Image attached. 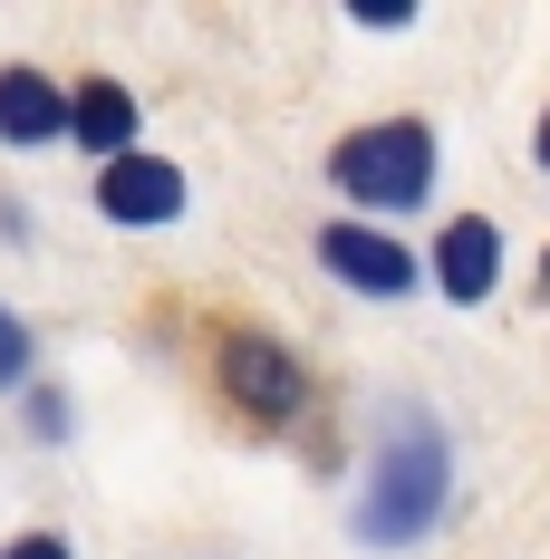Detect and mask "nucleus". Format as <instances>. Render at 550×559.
<instances>
[{
	"instance_id": "nucleus-4",
	"label": "nucleus",
	"mask_w": 550,
	"mask_h": 559,
	"mask_svg": "<svg viewBox=\"0 0 550 559\" xmlns=\"http://www.w3.org/2000/svg\"><path fill=\"white\" fill-rule=\"evenodd\" d=\"M319 261H329V280L358 289V299H406V289H416V251H406L396 231L358 223V213L319 231Z\"/></svg>"
},
{
	"instance_id": "nucleus-1",
	"label": "nucleus",
	"mask_w": 550,
	"mask_h": 559,
	"mask_svg": "<svg viewBox=\"0 0 550 559\" xmlns=\"http://www.w3.org/2000/svg\"><path fill=\"white\" fill-rule=\"evenodd\" d=\"M444 502H454V444H444V425L425 405H386V435H377L367 483H358L348 531H358L367 550H416L444 521Z\"/></svg>"
},
{
	"instance_id": "nucleus-8",
	"label": "nucleus",
	"mask_w": 550,
	"mask_h": 559,
	"mask_svg": "<svg viewBox=\"0 0 550 559\" xmlns=\"http://www.w3.org/2000/svg\"><path fill=\"white\" fill-rule=\"evenodd\" d=\"M68 145H78V155H97V165L136 155V97H126L116 78H78V116H68Z\"/></svg>"
},
{
	"instance_id": "nucleus-5",
	"label": "nucleus",
	"mask_w": 550,
	"mask_h": 559,
	"mask_svg": "<svg viewBox=\"0 0 550 559\" xmlns=\"http://www.w3.org/2000/svg\"><path fill=\"white\" fill-rule=\"evenodd\" d=\"M97 213H107L116 231H165L174 213H184V174L165 165V155H116V165H97Z\"/></svg>"
},
{
	"instance_id": "nucleus-12",
	"label": "nucleus",
	"mask_w": 550,
	"mask_h": 559,
	"mask_svg": "<svg viewBox=\"0 0 550 559\" xmlns=\"http://www.w3.org/2000/svg\"><path fill=\"white\" fill-rule=\"evenodd\" d=\"M358 29H406V0H358Z\"/></svg>"
},
{
	"instance_id": "nucleus-3",
	"label": "nucleus",
	"mask_w": 550,
	"mask_h": 559,
	"mask_svg": "<svg viewBox=\"0 0 550 559\" xmlns=\"http://www.w3.org/2000/svg\"><path fill=\"white\" fill-rule=\"evenodd\" d=\"M213 386L232 395L251 425H280V415H300L309 377H300V357H290L280 337H261V329H222V347H213Z\"/></svg>"
},
{
	"instance_id": "nucleus-2",
	"label": "nucleus",
	"mask_w": 550,
	"mask_h": 559,
	"mask_svg": "<svg viewBox=\"0 0 550 559\" xmlns=\"http://www.w3.org/2000/svg\"><path fill=\"white\" fill-rule=\"evenodd\" d=\"M329 183L358 203V223L386 213H416L435 193V126L425 116H377V126H348L329 145Z\"/></svg>"
},
{
	"instance_id": "nucleus-13",
	"label": "nucleus",
	"mask_w": 550,
	"mask_h": 559,
	"mask_svg": "<svg viewBox=\"0 0 550 559\" xmlns=\"http://www.w3.org/2000/svg\"><path fill=\"white\" fill-rule=\"evenodd\" d=\"M531 155H541V165H550V116H541V135H531Z\"/></svg>"
},
{
	"instance_id": "nucleus-9",
	"label": "nucleus",
	"mask_w": 550,
	"mask_h": 559,
	"mask_svg": "<svg viewBox=\"0 0 550 559\" xmlns=\"http://www.w3.org/2000/svg\"><path fill=\"white\" fill-rule=\"evenodd\" d=\"M30 367H39V347H30V329L0 309V395H10V386H30Z\"/></svg>"
},
{
	"instance_id": "nucleus-7",
	"label": "nucleus",
	"mask_w": 550,
	"mask_h": 559,
	"mask_svg": "<svg viewBox=\"0 0 550 559\" xmlns=\"http://www.w3.org/2000/svg\"><path fill=\"white\" fill-rule=\"evenodd\" d=\"M78 116V87H58L49 68H0V145H49Z\"/></svg>"
},
{
	"instance_id": "nucleus-11",
	"label": "nucleus",
	"mask_w": 550,
	"mask_h": 559,
	"mask_svg": "<svg viewBox=\"0 0 550 559\" xmlns=\"http://www.w3.org/2000/svg\"><path fill=\"white\" fill-rule=\"evenodd\" d=\"M0 559H78V550H68L58 531H20V540H10V550H0Z\"/></svg>"
},
{
	"instance_id": "nucleus-6",
	"label": "nucleus",
	"mask_w": 550,
	"mask_h": 559,
	"mask_svg": "<svg viewBox=\"0 0 550 559\" xmlns=\"http://www.w3.org/2000/svg\"><path fill=\"white\" fill-rule=\"evenodd\" d=\"M435 289L454 299V309H483V299L502 289V223L454 213V223L435 231Z\"/></svg>"
},
{
	"instance_id": "nucleus-10",
	"label": "nucleus",
	"mask_w": 550,
	"mask_h": 559,
	"mask_svg": "<svg viewBox=\"0 0 550 559\" xmlns=\"http://www.w3.org/2000/svg\"><path fill=\"white\" fill-rule=\"evenodd\" d=\"M30 435H39V444H58V435H68V405H58L49 386H30Z\"/></svg>"
}]
</instances>
